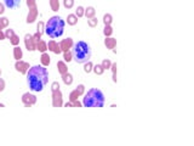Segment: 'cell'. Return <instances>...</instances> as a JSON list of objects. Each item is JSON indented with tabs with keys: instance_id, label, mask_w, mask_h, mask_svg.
Listing matches in <instances>:
<instances>
[{
	"instance_id": "6da1fadb",
	"label": "cell",
	"mask_w": 194,
	"mask_h": 146,
	"mask_svg": "<svg viewBox=\"0 0 194 146\" xmlns=\"http://www.w3.org/2000/svg\"><path fill=\"white\" fill-rule=\"evenodd\" d=\"M49 82V71L44 66H33L27 72V84L34 92H40L44 90Z\"/></svg>"
},
{
	"instance_id": "7a4b0ae2",
	"label": "cell",
	"mask_w": 194,
	"mask_h": 146,
	"mask_svg": "<svg viewBox=\"0 0 194 146\" xmlns=\"http://www.w3.org/2000/svg\"><path fill=\"white\" fill-rule=\"evenodd\" d=\"M105 95H103L102 90L94 88L90 89L83 99V105L85 107H103L105 106Z\"/></svg>"
},
{
	"instance_id": "3957f363",
	"label": "cell",
	"mask_w": 194,
	"mask_h": 146,
	"mask_svg": "<svg viewBox=\"0 0 194 146\" xmlns=\"http://www.w3.org/2000/svg\"><path fill=\"white\" fill-rule=\"evenodd\" d=\"M72 54H73V60L76 63H85L87 61H90L91 57V49L90 45L83 40L74 43L73 48H72Z\"/></svg>"
},
{
	"instance_id": "277c9868",
	"label": "cell",
	"mask_w": 194,
	"mask_h": 146,
	"mask_svg": "<svg viewBox=\"0 0 194 146\" xmlns=\"http://www.w3.org/2000/svg\"><path fill=\"white\" fill-rule=\"evenodd\" d=\"M64 26H66V22L60 16H52L45 23V33L52 39L58 38L64 32Z\"/></svg>"
},
{
	"instance_id": "5b68a950",
	"label": "cell",
	"mask_w": 194,
	"mask_h": 146,
	"mask_svg": "<svg viewBox=\"0 0 194 146\" xmlns=\"http://www.w3.org/2000/svg\"><path fill=\"white\" fill-rule=\"evenodd\" d=\"M22 102L24 103L25 107H31V106L36 103V96L31 92H24L22 95Z\"/></svg>"
},
{
	"instance_id": "8992f818",
	"label": "cell",
	"mask_w": 194,
	"mask_h": 146,
	"mask_svg": "<svg viewBox=\"0 0 194 146\" xmlns=\"http://www.w3.org/2000/svg\"><path fill=\"white\" fill-rule=\"evenodd\" d=\"M15 68H16L17 72H20V73H22V74H27L28 70L31 68V66H29L28 62L22 61V60H18V61H16V63H15Z\"/></svg>"
},
{
	"instance_id": "52a82bcc",
	"label": "cell",
	"mask_w": 194,
	"mask_h": 146,
	"mask_svg": "<svg viewBox=\"0 0 194 146\" xmlns=\"http://www.w3.org/2000/svg\"><path fill=\"white\" fill-rule=\"evenodd\" d=\"M52 106L54 107H62L63 106V95L61 90L52 92Z\"/></svg>"
},
{
	"instance_id": "ba28073f",
	"label": "cell",
	"mask_w": 194,
	"mask_h": 146,
	"mask_svg": "<svg viewBox=\"0 0 194 146\" xmlns=\"http://www.w3.org/2000/svg\"><path fill=\"white\" fill-rule=\"evenodd\" d=\"M24 45H25V48H27L28 51H35L36 50V44L33 40L32 34H25L24 35Z\"/></svg>"
},
{
	"instance_id": "9c48e42d",
	"label": "cell",
	"mask_w": 194,
	"mask_h": 146,
	"mask_svg": "<svg viewBox=\"0 0 194 146\" xmlns=\"http://www.w3.org/2000/svg\"><path fill=\"white\" fill-rule=\"evenodd\" d=\"M38 14H39L38 6L29 9V12H28V15H27V20H25V22H27L28 24H29V23H34L35 20L38 18Z\"/></svg>"
},
{
	"instance_id": "30bf717a",
	"label": "cell",
	"mask_w": 194,
	"mask_h": 146,
	"mask_svg": "<svg viewBox=\"0 0 194 146\" xmlns=\"http://www.w3.org/2000/svg\"><path fill=\"white\" fill-rule=\"evenodd\" d=\"M74 45V42H73V39L72 38H66V39H63V40L60 43V46H61V50L62 52L63 51H68L73 48Z\"/></svg>"
},
{
	"instance_id": "8fae6325",
	"label": "cell",
	"mask_w": 194,
	"mask_h": 146,
	"mask_svg": "<svg viewBox=\"0 0 194 146\" xmlns=\"http://www.w3.org/2000/svg\"><path fill=\"white\" fill-rule=\"evenodd\" d=\"M47 49H49L50 51H52L54 54H57V55H60L61 52H62L60 44H58L57 42H55V40H50V42L47 43Z\"/></svg>"
},
{
	"instance_id": "7c38bea8",
	"label": "cell",
	"mask_w": 194,
	"mask_h": 146,
	"mask_svg": "<svg viewBox=\"0 0 194 146\" xmlns=\"http://www.w3.org/2000/svg\"><path fill=\"white\" fill-rule=\"evenodd\" d=\"M105 45H106L107 49L114 50L115 46H116V39H115V38H112V37H106V39H105Z\"/></svg>"
},
{
	"instance_id": "4fadbf2b",
	"label": "cell",
	"mask_w": 194,
	"mask_h": 146,
	"mask_svg": "<svg viewBox=\"0 0 194 146\" xmlns=\"http://www.w3.org/2000/svg\"><path fill=\"white\" fill-rule=\"evenodd\" d=\"M4 4L9 9H16L20 6L21 0H4Z\"/></svg>"
},
{
	"instance_id": "5bb4252c",
	"label": "cell",
	"mask_w": 194,
	"mask_h": 146,
	"mask_svg": "<svg viewBox=\"0 0 194 146\" xmlns=\"http://www.w3.org/2000/svg\"><path fill=\"white\" fill-rule=\"evenodd\" d=\"M57 68H58V73L61 76L66 74L68 72V67H67V65H66V62H64V61H58L57 62Z\"/></svg>"
},
{
	"instance_id": "9a60e30c",
	"label": "cell",
	"mask_w": 194,
	"mask_h": 146,
	"mask_svg": "<svg viewBox=\"0 0 194 146\" xmlns=\"http://www.w3.org/2000/svg\"><path fill=\"white\" fill-rule=\"evenodd\" d=\"M95 14H96L95 7H94V6H89V7L85 9V14H84V16L89 20V18H91V17H95Z\"/></svg>"
},
{
	"instance_id": "2e32d148",
	"label": "cell",
	"mask_w": 194,
	"mask_h": 146,
	"mask_svg": "<svg viewBox=\"0 0 194 146\" xmlns=\"http://www.w3.org/2000/svg\"><path fill=\"white\" fill-rule=\"evenodd\" d=\"M50 59H51V57L49 56L47 52H43V54H41V57H40L41 66H44V67L49 66V65H50V62H51V60H50Z\"/></svg>"
},
{
	"instance_id": "e0dca14e",
	"label": "cell",
	"mask_w": 194,
	"mask_h": 146,
	"mask_svg": "<svg viewBox=\"0 0 194 146\" xmlns=\"http://www.w3.org/2000/svg\"><path fill=\"white\" fill-rule=\"evenodd\" d=\"M62 81H63V83L66 84V85H72V83H73V76L69 72H67L66 74L62 76Z\"/></svg>"
},
{
	"instance_id": "ac0fdd59",
	"label": "cell",
	"mask_w": 194,
	"mask_h": 146,
	"mask_svg": "<svg viewBox=\"0 0 194 146\" xmlns=\"http://www.w3.org/2000/svg\"><path fill=\"white\" fill-rule=\"evenodd\" d=\"M23 57V52H22V49L17 45V46H15L14 48V59L16 60V61H18V60H21Z\"/></svg>"
},
{
	"instance_id": "d6986e66",
	"label": "cell",
	"mask_w": 194,
	"mask_h": 146,
	"mask_svg": "<svg viewBox=\"0 0 194 146\" xmlns=\"http://www.w3.org/2000/svg\"><path fill=\"white\" fill-rule=\"evenodd\" d=\"M36 50L40 51L41 54H43V52H46V50H47V43L44 42V40H40V42L36 44Z\"/></svg>"
},
{
	"instance_id": "ffe728a7",
	"label": "cell",
	"mask_w": 194,
	"mask_h": 146,
	"mask_svg": "<svg viewBox=\"0 0 194 146\" xmlns=\"http://www.w3.org/2000/svg\"><path fill=\"white\" fill-rule=\"evenodd\" d=\"M67 23L69 26H75L78 23V17L75 16V14H69L67 16Z\"/></svg>"
},
{
	"instance_id": "44dd1931",
	"label": "cell",
	"mask_w": 194,
	"mask_h": 146,
	"mask_svg": "<svg viewBox=\"0 0 194 146\" xmlns=\"http://www.w3.org/2000/svg\"><path fill=\"white\" fill-rule=\"evenodd\" d=\"M50 7L52 11L57 12L60 10V0H50Z\"/></svg>"
},
{
	"instance_id": "7402d4cb",
	"label": "cell",
	"mask_w": 194,
	"mask_h": 146,
	"mask_svg": "<svg viewBox=\"0 0 194 146\" xmlns=\"http://www.w3.org/2000/svg\"><path fill=\"white\" fill-rule=\"evenodd\" d=\"M112 22H113V16L110 14H106L103 16V23H105V26H112Z\"/></svg>"
},
{
	"instance_id": "603a6c76",
	"label": "cell",
	"mask_w": 194,
	"mask_h": 146,
	"mask_svg": "<svg viewBox=\"0 0 194 146\" xmlns=\"http://www.w3.org/2000/svg\"><path fill=\"white\" fill-rule=\"evenodd\" d=\"M92 68H94V63L91 61H87L84 63V72L85 73H90L92 72Z\"/></svg>"
},
{
	"instance_id": "cb8c5ba5",
	"label": "cell",
	"mask_w": 194,
	"mask_h": 146,
	"mask_svg": "<svg viewBox=\"0 0 194 146\" xmlns=\"http://www.w3.org/2000/svg\"><path fill=\"white\" fill-rule=\"evenodd\" d=\"M63 59H64V62H70L73 60V54L72 51L68 50V51H63Z\"/></svg>"
},
{
	"instance_id": "d4e9b609",
	"label": "cell",
	"mask_w": 194,
	"mask_h": 146,
	"mask_svg": "<svg viewBox=\"0 0 194 146\" xmlns=\"http://www.w3.org/2000/svg\"><path fill=\"white\" fill-rule=\"evenodd\" d=\"M92 71H94L97 76H101V74L105 73V68L102 67V65H95L94 68H92Z\"/></svg>"
},
{
	"instance_id": "484cf974",
	"label": "cell",
	"mask_w": 194,
	"mask_h": 146,
	"mask_svg": "<svg viewBox=\"0 0 194 146\" xmlns=\"http://www.w3.org/2000/svg\"><path fill=\"white\" fill-rule=\"evenodd\" d=\"M36 32L40 33L41 35L45 33V23L43 21H39V23L36 24Z\"/></svg>"
},
{
	"instance_id": "4316f807",
	"label": "cell",
	"mask_w": 194,
	"mask_h": 146,
	"mask_svg": "<svg viewBox=\"0 0 194 146\" xmlns=\"http://www.w3.org/2000/svg\"><path fill=\"white\" fill-rule=\"evenodd\" d=\"M110 70H112V73H113V82L116 83L118 82V78H116V70H118V66H116V63H112Z\"/></svg>"
},
{
	"instance_id": "83f0119b",
	"label": "cell",
	"mask_w": 194,
	"mask_h": 146,
	"mask_svg": "<svg viewBox=\"0 0 194 146\" xmlns=\"http://www.w3.org/2000/svg\"><path fill=\"white\" fill-rule=\"evenodd\" d=\"M84 14H85V9L83 6H78L75 10V16L78 18H80V17H84Z\"/></svg>"
},
{
	"instance_id": "f1b7e54d",
	"label": "cell",
	"mask_w": 194,
	"mask_h": 146,
	"mask_svg": "<svg viewBox=\"0 0 194 146\" xmlns=\"http://www.w3.org/2000/svg\"><path fill=\"white\" fill-rule=\"evenodd\" d=\"M103 34L106 37H112L113 34V27L112 26H105V28H103Z\"/></svg>"
},
{
	"instance_id": "f546056e",
	"label": "cell",
	"mask_w": 194,
	"mask_h": 146,
	"mask_svg": "<svg viewBox=\"0 0 194 146\" xmlns=\"http://www.w3.org/2000/svg\"><path fill=\"white\" fill-rule=\"evenodd\" d=\"M10 43L14 45V46H17V45L20 44V37H18L17 34H14V35L10 38Z\"/></svg>"
},
{
	"instance_id": "4dcf8cb0",
	"label": "cell",
	"mask_w": 194,
	"mask_h": 146,
	"mask_svg": "<svg viewBox=\"0 0 194 146\" xmlns=\"http://www.w3.org/2000/svg\"><path fill=\"white\" fill-rule=\"evenodd\" d=\"M87 24H89V27L94 28V27H96V26L98 24V20L96 17H91V18L87 20Z\"/></svg>"
},
{
	"instance_id": "1f68e13d",
	"label": "cell",
	"mask_w": 194,
	"mask_h": 146,
	"mask_svg": "<svg viewBox=\"0 0 194 146\" xmlns=\"http://www.w3.org/2000/svg\"><path fill=\"white\" fill-rule=\"evenodd\" d=\"M101 65H102V67L105 68V71H106V70H109V68H110V66H112V61H110L109 59H105V60L102 61V63H101Z\"/></svg>"
},
{
	"instance_id": "d6a6232c",
	"label": "cell",
	"mask_w": 194,
	"mask_h": 146,
	"mask_svg": "<svg viewBox=\"0 0 194 146\" xmlns=\"http://www.w3.org/2000/svg\"><path fill=\"white\" fill-rule=\"evenodd\" d=\"M78 98H79V94L76 92V90L74 89L73 91H70V94H69V101L70 102H73V101H75V100H78Z\"/></svg>"
},
{
	"instance_id": "836d02e7",
	"label": "cell",
	"mask_w": 194,
	"mask_h": 146,
	"mask_svg": "<svg viewBox=\"0 0 194 146\" xmlns=\"http://www.w3.org/2000/svg\"><path fill=\"white\" fill-rule=\"evenodd\" d=\"M63 6L66 9H72L74 6V0H63Z\"/></svg>"
},
{
	"instance_id": "e575fe53",
	"label": "cell",
	"mask_w": 194,
	"mask_h": 146,
	"mask_svg": "<svg viewBox=\"0 0 194 146\" xmlns=\"http://www.w3.org/2000/svg\"><path fill=\"white\" fill-rule=\"evenodd\" d=\"M76 92L79 94V96H81V95H84V92H85V85L84 84H79L76 87Z\"/></svg>"
},
{
	"instance_id": "d590c367",
	"label": "cell",
	"mask_w": 194,
	"mask_h": 146,
	"mask_svg": "<svg viewBox=\"0 0 194 146\" xmlns=\"http://www.w3.org/2000/svg\"><path fill=\"white\" fill-rule=\"evenodd\" d=\"M0 24L3 26V28H6L9 26V18L7 17H1L0 18Z\"/></svg>"
},
{
	"instance_id": "8d00e7d4",
	"label": "cell",
	"mask_w": 194,
	"mask_h": 146,
	"mask_svg": "<svg viewBox=\"0 0 194 146\" xmlns=\"http://www.w3.org/2000/svg\"><path fill=\"white\" fill-rule=\"evenodd\" d=\"M33 40H34L35 44H38L39 42L41 40V34H40V33H38V32H36L35 34H33Z\"/></svg>"
},
{
	"instance_id": "74e56055",
	"label": "cell",
	"mask_w": 194,
	"mask_h": 146,
	"mask_svg": "<svg viewBox=\"0 0 194 146\" xmlns=\"http://www.w3.org/2000/svg\"><path fill=\"white\" fill-rule=\"evenodd\" d=\"M60 90V83L58 82H54L51 84V91L55 92V91H58Z\"/></svg>"
},
{
	"instance_id": "f35d334b",
	"label": "cell",
	"mask_w": 194,
	"mask_h": 146,
	"mask_svg": "<svg viewBox=\"0 0 194 146\" xmlns=\"http://www.w3.org/2000/svg\"><path fill=\"white\" fill-rule=\"evenodd\" d=\"M25 4H27L28 9H32V7L38 6V5H36V0H27V1H25Z\"/></svg>"
},
{
	"instance_id": "ab89813d",
	"label": "cell",
	"mask_w": 194,
	"mask_h": 146,
	"mask_svg": "<svg viewBox=\"0 0 194 146\" xmlns=\"http://www.w3.org/2000/svg\"><path fill=\"white\" fill-rule=\"evenodd\" d=\"M4 33H5V38L10 39V38H11L12 35L15 34V31H14V29H11V28H9V29H6V31H5Z\"/></svg>"
},
{
	"instance_id": "60d3db41",
	"label": "cell",
	"mask_w": 194,
	"mask_h": 146,
	"mask_svg": "<svg viewBox=\"0 0 194 146\" xmlns=\"http://www.w3.org/2000/svg\"><path fill=\"white\" fill-rule=\"evenodd\" d=\"M4 89H5V81L3 78H0V92L4 91Z\"/></svg>"
},
{
	"instance_id": "b9f144b4",
	"label": "cell",
	"mask_w": 194,
	"mask_h": 146,
	"mask_svg": "<svg viewBox=\"0 0 194 146\" xmlns=\"http://www.w3.org/2000/svg\"><path fill=\"white\" fill-rule=\"evenodd\" d=\"M72 103H73V107H81V106H83V103H81L80 101H78V100L73 101Z\"/></svg>"
},
{
	"instance_id": "7bdbcfd3",
	"label": "cell",
	"mask_w": 194,
	"mask_h": 146,
	"mask_svg": "<svg viewBox=\"0 0 194 146\" xmlns=\"http://www.w3.org/2000/svg\"><path fill=\"white\" fill-rule=\"evenodd\" d=\"M5 4H3V3H0V15H3L4 12H5Z\"/></svg>"
},
{
	"instance_id": "ee69618b",
	"label": "cell",
	"mask_w": 194,
	"mask_h": 146,
	"mask_svg": "<svg viewBox=\"0 0 194 146\" xmlns=\"http://www.w3.org/2000/svg\"><path fill=\"white\" fill-rule=\"evenodd\" d=\"M4 39H5V33L0 29V40H4Z\"/></svg>"
},
{
	"instance_id": "f6af8a7d",
	"label": "cell",
	"mask_w": 194,
	"mask_h": 146,
	"mask_svg": "<svg viewBox=\"0 0 194 146\" xmlns=\"http://www.w3.org/2000/svg\"><path fill=\"white\" fill-rule=\"evenodd\" d=\"M64 106H66V107H73V103L69 101V102H67L66 105H64Z\"/></svg>"
},
{
	"instance_id": "bcb514c9",
	"label": "cell",
	"mask_w": 194,
	"mask_h": 146,
	"mask_svg": "<svg viewBox=\"0 0 194 146\" xmlns=\"http://www.w3.org/2000/svg\"><path fill=\"white\" fill-rule=\"evenodd\" d=\"M0 107H4V103H0Z\"/></svg>"
},
{
	"instance_id": "7dc6e473",
	"label": "cell",
	"mask_w": 194,
	"mask_h": 146,
	"mask_svg": "<svg viewBox=\"0 0 194 146\" xmlns=\"http://www.w3.org/2000/svg\"><path fill=\"white\" fill-rule=\"evenodd\" d=\"M1 73H3V72H1V68H0V77H1Z\"/></svg>"
},
{
	"instance_id": "c3c4849f",
	"label": "cell",
	"mask_w": 194,
	"mask_h": 146,
	"mask_svg": "<svg viewBox=\"0 0 194 146\" xmlns=\"http://www.w3.org/2000/svg\"><path fill=\"white\" fill-rule=\"evenodd\" d=\"M0 29H3V26L1 24H0Z\"/></svg>"
}]
</instances>
